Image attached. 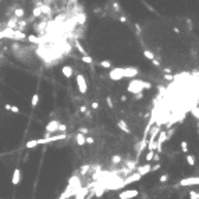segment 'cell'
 <instances>
[{"instance_id": "obj_16", "label": "cell", "mask_w": 199, "mask_h": 199, "mask_svg": "<svg viewBox=\"0 0 199 199\" xmlns=\"http://www.w3.org/2000/svg\"><path fill=\"white\" fill-rule=\"evenodd\" d=\"M85 134H81V132H78L75 134V142H77L78 146H85Z\"/></svg>"}, {"instance_id": "obj_25", "label": "cell", "mask_w": 199, "mask_h": 199, "mask_svg": "<svg viewBox=\"0 0 199 199\" xmlns=\"http://www.w3.org/2000/svg\"><path fill=\"white\" fill-rule=\"evenodd\" d=\"M93 142H95V138H93V136H89V135L85 136V145H93Z\"/></svg>"}, {"instance_id": "obj_44", "label": "cell", "mask_w": 199, "mask_h": 199, "mask_svg": "<svg viewBox=\"0 0 199 199\" xmlns=\"http://www.w3.org/2000/svg\"><path fill=\"white\" fill-rule=\"evenodd\" d=\"M0 57H1V56H0Z\"/></svg>"}, {"instance_id": "obj_31", "label": "cell", "mask_w": 199, "mask_h": 199, "mask_svg": "<svg viewBox=\"0 0 199 199\" xmlns=\"http://www.w3.org/2000/svg\"><path fill=\"white\" fill-rule=\"evenodd\" d=\"M189 198L191 199H199V193L196 191H191L189 192Z\"/></svg>"}, {"instance_id": "obj_22", "label": "cell", "mask_w": 199, "mask_h": 199, "mask_svg": "<svg viewBox=\"0 0 199 199\" xmlns=\"http://www.w3.org/2000/svg\"><path fill=\"white\" fill-rule=\"evenodd\" d=\"M32 15L33 17H40V15H42V10H40V7H35V8H33Z\"/></svg>"}, {"instance_id": "obj_10", "label": "cell", "mask_w": 199, "mask_h": 199, "mask_svg": "<svg viewBox=\"0 0 199 199\" xmlns=\"http://www.w3.org/2000/svg\"><path fill=\"white\" fill-rule=\"evenodd\" d=\"M141 178H142L141 175H139V174H138V173H136V171H135L134 174H129L128 177H127L125 180L122 181L121 186H124V185H129V184H132V182H136V181H139V180H141Z\"/></svg>"}, {"instance_id": "obj_37", "label": "cell", "mask_w": 199, "mask_h": 199, "mask_svg": "<svg viewBox=\"0 0 199 199\" xmlns=\"http://www.w3.org/2000/svg\"><path fill=\"white\" fill-rule=\"evenodd\" d=\"M97 107H99V103H97V102L92 103V109H97Z\"/></svg>"}, {"instance_id": "obj_3", "label": "cell", "mask_w": 199, "mask_h": 199, "mask_svg": "<svg viewBox=\"0 0 199 199\" xmlns=\"http://www.w3.org/2000/svg\"><path fill=\"white\" fill-rule=\"evenodd\" d=\"M3 32V36L8 39H13V40H25L26 35L22 31H18V29H11V28H4L1 29Z\"/></svg>"}, {"instance_id": "obj_1", "label": "cell", "mask_w": 199, "mask_h": 199, "mask_svg": "<svg viewBox=\"0 0 199 199\" xmlns=\"http://www.w3.org/2000/svg\"><path fill=\"white\" fill-rule=\"evenodd\" d=\"M68 135L67 132H61L60 135H49L46 134L45 138H40V139H31V141H28L25 143V148L26 149H32V148H36L39 145H45V143H50V142H56V141H63L65 139Z\"/></svg>"}, {"instance_id": "obj_36", "label": "cell", "mask_w": 199, "mask_h": 199, "mask_svg": "<svg viewBox=\"0 0 199 199\" xmlns=\"http://www.w3.org/2000/svg\"><path fill=\"white\" fill-rule=\"evenodd\" d=\"M79 132H81V134H88V128H83V127H81V128H79Z\"/></svg>"}, {"instance_id": "obj_19", "label": "cell", "mask_w": 199, "mask_h": 199, "mask_svg": "<svg viewBox=\"0 0 199 199\" xmlns=\"http://www.w3.org/2000/svg\"><path fill=\"white\" fill-rule=\"evenodd\" d=\"M38 103H39V95L38 93H33L32 99H31V106H32V107H36Z\"/></svg>"}, {"instance_id": "obj_29", "label": "cell", "mask_w": 199, "mask_h": 199, "mask_svg": "<svg viewBox=\"0 0 199 199\" xmlns=\"http://www.w3.org/2000/svg\"><path fill=\"white\" fill-rule=\"evenodd\" d=\"M181 150H182L184 153H186V152H188V143H186V141L181 142Z\"/></svg>"}, {"instance_id": "obj_39", "label": "cell", "mask_w": 199, "mask_h": 199, "mask_svg": "<svg viewBox=\"0 0 199 199\" xmlns=\"http://www.w3.org/2000/svg\"><path fill=\"white\" fill-rule=\"evenodd\" d=\"M107 104H109L110 107H113V103H111V99H110V97H107Z\"/></svg>"}, {"instance_id": "obj_40", "label": "cell", "mask_w": 199, "mask_h": 199, "mask_svg": "<svg viewBox=\"0 0 199 199\" xmlns=\"http://www.w3.org/2000/svg\"><path fill=\"white\" fill-rule=\"evenodd\" d=\"M81 111H82V113H88V111H86V107H85V106H81Z\"/></svg>"}, {"instance_id": "obj_4", "label": "cell", "mask_w": 199, "mask_h": 199, "mask_svg": "<svg viewBox=\"0 0 199 199\" xmlns=\"http://www.w3.org/2000/svg\"><path fill=\"white\" fill-rule=\"evenodd\" d=\"M75 81H77V85H78V90H79V93H86L88 92V83H86V79L83 77L82 74H77V77H75Z\"/></svg>"}, {"instance_id": "obj_9", "label": "cell", "mask_w": 199, "mask_h": 199, "mask_svg": "<svg viewBox=\"0 0 199 199\" xmlns=\"http://www.w3.org/2000/svg\"><path fill=\"white\" fill-rule=\"evenodd\" d=\"M58 124H60V121H57V120H51V121H49L47 124H46V132L47 134H53V132H57L58 129Z\"/></svg>"}, {"instance_id": "obj_26", "label": "cell", "mask_w": 199, "mask_h": 199, "mask_svg": "<svg viewBox=\"0 0 199 199\" xmlns=\"http://www.w3.org/2000/svg\"><path fill=\"white\" fill-rule=\"evenodd\" d=\"M89 170H90V166H89V164H83V166L81 167V174H82V175H85V174L88 173Z\"/></svg>"}, {"instance_id": "obj_17", "label": "cell", "mask_w": 199, "mask_h": 199, "mask_svg": "<svg viewBox=\"0 0 199 199\" xmlns=\"http://www.w3.org/2000/svg\"><path fill=\"white\" fill-rule=\"evenodd\" d=\"M13 13H14V14H13L14 17H17L18 19L24 18V15H25V11H24V8H21V7H15Z\"/></svg>"}, {"instance_id": "obj_13", "label": "cell", "mask_w": 199, "mask_h": 199, "mask_svg": "<svg viewBox=\"0 0 199 199\" xmlns=\"http://www.w3.org/2000/svg\"><path fill=\"white\" fill-rule=\"evenodd\" d=\"M117 127L121 129L122 132H125V134H128V135H131V129H129V127H128V124L124 121V120H118L117 121Z\"/></svg>"}, {"instance_id": "obj_33", "label": "cell", "mask_w": 199, "mask_h": 199, "mask_svg": "<svg viewBox=\"0 0 199 199\" xmlns=\"http://www.w3.org/2000/svg\"><path fill=\"white\" fill-rule=\"evenodd\" d=\"M167 178H168V174H163V175H161L159 180H160V182H166Z\"/></svg>"}, {"instance_id": "obj_30", "label": "cell", "mask_w": 199, "mask_h": 199, "mask_svg": "<svg viewBox=\"0 0 199 199\" xmlns=\"http://www.w3.org/2000/svg\"><path fill=\"white\" fill-rule=\"evenodd\" d=\"M60 131H61V132H65V131H67V125H65V124H61V122H60V124H58L57 132H60Z\"/></svg>"}, {"instance_id": "obj_21", "label": "cell", "mask_w": 199, "mask_h": 199, "mask_svg": "<svg viewBox=\"0 0 199 199\" xmlns=\"http://www.w3.org/2000/svg\"><path fill=\"white\" fill-rule=\"evenodd\" d=\"M186 163H188L189 166H195L196 160H195V157H193L192 154H188V156H186Z\"/></svg>"}, {"instance_id": "obj_35", "label": "cell", "mask_w": 199, "mask_h": 199, "mask_svg": "<svg viewBox=\"0 0 199 199\" xmlns=\"http://www.w3.org/2000/svg\"><path fill=\"white\" fill-rule=\"evenodd\" d=\"M10 111H13V113H19V109L17 107V106H11V107H10Z\"/></svg>"}, {"instance_id": "obj_43", "label": "cell", "mask_w": 199, "mask_h": 199, "mask_svg": "<svg viewBox=\"0 0 199 199\" xmlns=\"http://www.w3.org/2000/svg\"><path fill=\"white\" fill-rule=\"evenodd\" d=\"M1 26H3V22H0V29H1Z\"/></svg>"}, {"instance_id": "obj_27", "label": "cell", "mask_w": 199, "mask_h": 199, "mask_svg": "<svg viewBox=\"0 0 199 199\" xmlns=\"http://www.w3.org/2000/svg\"><path fill=\"white\" fill-rule=\"evenodd\" d=\"M82 61L83 63H86V64H92V63H93V60H92L88 54H83L82 56Z\"/></svg>"}, {"instance_id": "obj_8", "label": "cell", "mask_w": 199, "mask_h": 199, "mask_svg": "<svg viewBox=\"0 0 199 199\" xmlns=\"http://www.w3.org/2000/svg\"><path fill=\"white\" fill-rule=\"evenodd\" d=\"M199 184V178L195 175V177H188V178H182L180 181V185L182 186H189V185H198Z\"/></svg>"}, {"instance_id": "obj_7", "label": "cell", "mask_w": 199, "mask_h": 199, "mask_svg": "<svg viewBox=\"0 0 199 199\" xmlns=\"http://www.w3.org/2000/svg\"><path fill=\"white\" fill-rule=\"evenodd\" d=\"M122 74L124 78H135L139 74V70L135 67H122Z\"/></svg>"}, {"instance_id": "obj_42", "label": "cell", "mask_w": 199, "mask_h": 199, "mask_svg": "<svg viewBox=\"0 0 199 199\" xmlns=\"http://www.w3.org/2000/svg\"><path fill=\"white\" fill-rule=\"evenodd\" d=\"M4 36H3V32H1V29H0V39H3Z\"/></svg>"}, {"instance_id": "obj_2", "label": "cell", "mask_w": 199, "mask_h": 199, "mask_svg": "<svg viewBox=\"0 0 199 199\" xmlns=\"http://www.w3.org/2000/svg\"><path fill=\"white\" fill-rule=\"evenodd\" d=\"M146 88H150V83L149 82H145V81H142V79H132L131 82L128 83V92L131 93H139V92H143V90L146 89Z\"/></svg>"}, {"instance_id": "obj_15", "label": "cell", "mask_w": 199, "mask_h": 199, "mask_svg": "<svg viewBox=\"0 0 199 199\" xmlns=\"http://www.w3.org/2000/svg\"><path fill=\"white\" fill-rule=\"evenodd\" d=\"M17 24H18V18L17 17H10V19L6 22V28H11V29H17Z\"/></svg>"}, {"instance_id": "obj_41", "label": "cell", "mask_w": 199, "mask_h": 199, "mask_svg": "<svg viewBox=\"0 0 199 199\" xmlns=\"http://www.w3.org/2000/svg\"><path fill=\"white\" fill-rule=\"evenodd\" d=\"M4 107H6V110H8V111H10V107H11V104H10V103H7Z\"/></svg>"}, {"instance_id": "obj_28", "label": "cell", "mask_w": 199, "mask_h": 199, "mask_svg": "<svg viewBox=\"0 0 199 199\" xmlns=\"http://www.w3.org/2000/svg\"><path fill=\"white\" fill-rule=\"evenodd\" d=\"M153 156H154V150H149V153L146 154V157H145V159H146V161H150V160H153Z\"/></svg>"}, {"instance_id": "obj_5", "label": "cell", "mask_w": 199, "mask_h": 199, "mask_svg": "<svg viewBox=\"0 0 199 199\" xmlns=\"http://www.w3.org/2000/svg\"><path fill=\"white\" fill-rule=\"evenodd\" d=\"M109 78L111 81H121L124 79V74H122V67H117V68H111L109 71Z\"/></svg>"}, {"instance_id": "obj_11", "label": "cell", "mask_w": 199, "mask_h": 199, "mask_svg": "<svg viewBox=\"0 0 199 199\" xmlns=\"http://www.w3.org/2000/svg\"><path fill=\"white\" fill-rule=\"evenodd\" d=\"M149 171H152V166H150V163H146V164H143V166L136 167V173L139 174L141 177H143L145 174H148Z\"/></svg>"}, {"instance_id": "obj_12", "label": "cell", "mask_w": 199, "mask_h": 199, "mask_svg": "<svg viewBox=\"0 0 199 199\" xmlns=\"http://www.w3.org/2000/svg\"><path fill=\"white\" fill-rule=\"evenodd\" d=\"M21 182V170L19 168H14L13 177H11V184L13 185H18Z\"/></svg>"}, {"instance_id": "obj_14", "label": "cell", "mask_w": 199, "mask_h": 199, "mask_svg": "<svg viewBox=\"0 0 199 199\" xmlns=\"http://www.w3.org/2000/svg\"><path fill=\"white\" fill-rule=\"evenodd\" d=\"M61 74H63L65 78H71L72 74H74V68H72L71 65H64V67L61 68Z\"/></svg>"}, {"instance_id": "obj_34", "label": "cell", "mask_w": 199, "mask_h": 199, "mask_svg": "<svg viewBox=\"0 0 199 199\" xmlns=\"http://www.w3.org/2000/svg\"><path fill=\"white\" fill-rule=\"evenodd\" d=\"M103 191H104V189H103V188H99V189H97L96 192H95V195H96L97 198H99V196H102V193H103Z\"/></svg>"}, {"instance_id": "obj_18", "label": "cell", "mask_w": 199, "mask_h": 199, "mask_svg": "<svg viewBox=\"0 0 199 199\" xmlns=\"http://www.w3.org/2000/svg\"><path fill=\"white\" fill-rule=\"evenodd\" d=\"M26 40L28 42H31V43H42V39L38 38V36H35V35H26Z\"/></svg>"}, {"instance_id": "obj_38", "label": "cell", "mask_w": 199, "mask_h": 199, "mask_svg": "<svg viewBox=\"0 0 199 199\" xmlns=\"http://www.w3.org/2000/svg\"><path fill=\"white\" fill-rule=\"evenodd\" d=\"M164 79H167V81H171V79H173V75H164Z\"/></svg>"}, {"instance_id": "obj_6", "label": "cell", "mask_w": 199, "mask_h": 199, "mask_svg": "<svg viewBox=\"0 0 199 199\" xmlns=\"http://www.w3.org/2000/svg\"><path fill=\"white\" fill-rule=\"evenodd\" d=\"M139 195V191L138 189H124L118 193V199H134L135 196Z\"/></svg>"}, {"instance_id": "obj_23", "label": "cell", "mask_w": 199, "mask_h": 199, "mask_svg": "<svg viewBox=\"0 0 199 199\" xmlns=\"http://www.w3.org/2000/svg\"><path fill=\"white\" fill-rule=\"evenodd\" d=\"M100 67H103V68H111V63H110L109 60H102L100 61Z\"/></svg>"}, {"instance_id": "obj_20", "label": "cell", "mask_w": 199, "mask_h": 199, "mask_svg": "<svg viewBox=\"0 0 199 199\" xmlns=\"http://www.w3.org/2000/svg\"><path fill=\"white\" fill-rule=\"evenodd\" d=\"M143 56H145V57H146V58H149V60H153V58H154L153 51L148 50V49H145V50H143Z\"/></svg>"}, {"instance_id": "obj_32", "label": "cell", "mask_w": 199, "mask_h": 199, "mask_svg": "<svg viewBox=\"0 0 199 199\" xmlns=\"http://www.w3.org/2000/svg\"><path fill=\"white\" fill-rule=\"evenodd\" d=\"M192 114L195 116V118H196V120L199 118V110H198V106H195V109H192Z\"/></svg>"}, {"instance_id": "obj_24", "label": "cell", "mask_w": 199, "mask_h": 199, "mask_svg": "<svg viewBox=\"0 0 199 199\" xmlns=\"http://www.w3.org/2000/svg\"><path fill=\"white\" fill-rule=\"evenodd\" d=\"M120 161H122V157L121 156H118V154H116V156L111 157V163H113V164H118Z\"/></svg>"}]
</instances>
